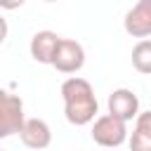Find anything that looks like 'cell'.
Masks as SVG:
<instances>
[{"mask_svg":"<svg viewBox=\"0 0 151 151\" xmlns=\"http://www.w3.org/2000/svg\"><path fill=\"white\" fill-rule=\"evenodd\" d=\"M61 99H64V116L71 125L83 127L90 125L99 113V101L90 80L80 76H71L61 83Z\"/></svg>","mask_w":151,"mask_h":151,"instance_id":"cell-1","label":"cell"},{"mask_svg":"<svg viewBox=\"0 0 151 151\" xmlns=\"http://www.w3.org/2000/svg\"><path fill=\"white\" fill-rule=\"evenodd\" d=\"M92 139L94 144H99L101 149H118L120 144L127 142V123L104 113V116H97L92 120Z\"/></svg>","mask_w":151,"mask_h":151,"instance_id":"cell-2","label":"cell"},{"mask_svg":"<svg viewBox=\"0 0 151 151\" xmlns=\"http://www.w3.org/2000/svg\"><path fill=\"white\" fill-rule=\"evenodd\" d=\"M24 101L19 94H12L7 90H0V139L19 134L24 125Z\"/></svg>","mask_w":151,"mask_h":151,"instance_id":"cell-3","label":"cell"},{"mask_svg":"<svg viewBox=\"0 0 151 151\" xmlns=\"http://www.w3.org/2000/svg\"><path fill=\"white\" fill-rule=\"evenodd\" d=\"M59 73H78L83 66H85V50L78 40H71V38H59V45L54 50V57H52V64Z\"/></svg>","mask_w":151,"mask_h":151,"instance_id":"cell-4","label":"cell"},{"mask_svg":"<svg viewBox=\"0 0 151 151\" xmlns=\"http://www.w3.org/2000/svg\"><path fill=\"white\" fill-rule=\"evenodd\" d=\"M123 26H125L127 35L149 40V35H151V0H139L137 5H132L123 19Z\"/></svg>","mask_w":151,"mask_h":151,"instance_id":"cell-5","label":"cell"},{"mask_svg":"<svg viewBox=\"0 0 151 151\" xmlns=\"http://www.w3.org/2000/svg\"><path fill=\"white\" fill-rule=\"evenodd\" d=\"M106 106H109V116H113L123 123H130L139 113V97L127 87H118L109 94Z\"/></svg>","mask_w":151,"mask_h":151,"instance_id":"cell-6","label":"cell"},{"mask_svg":"<svg viewBox=\"0 0 151 151\" xmlns=\"http://www.w3.org/2000/svg\"><path fill=\"white\" fill-rule=\"evenodd\" d=\"M19 139L26 149L31 151H42L52 144V127L42 120V118H26L21 130H19Z\"/></svg>","mask_w":151,"mask_h":151,"instance_id":"cell-7","label":"cell"},{"mask_svg":"<svg viewBox=\"0 0 151 151\" xmlns=\"http://www.w3.org/2000/svg\"><path fill=\"white\" fill-rule=\"evenodd\" d=\"M57 45H59V35L54 31H38L28 42V52L38 64H52Z\"/></svg>","mask_w":151,"mask_h":151,"instance_id":"cell-8","label":"cell"},{"mask_svg":"<svg viewBox=\"0 0 151 151\" xmlns=\"http://www.w3.org/2000/svg\"><path fill=\"white\" fill-rule=\"evenodd\" d=\"M130 151H151V111H139L132 120Z\"/></svg>","mask_w":151,"mask_h":151,"instance_id":"cell-9","label":"cell"},{"mask_svg":"<svg viewBox=\"0 0 151 151\" xmlns=\"http://www.w3.org/2000/svg\"><path fill=\"white\" fill-rule=\"evenodd\" d=\"M132 66L142 76L151 73V40H139L132 47Z\"/></svg>","mask_w":151,"mask_h":151,"instance_id":"cell-10","label":"cell"},{"mask_svg":"<svg viewBox=\"0 0 151 151\" xmlns=\"http://www.w3.org/2000/svg\"><path fill=\"white\" fill-rule=\"evenodd\" d=\"M7 33H9V26H7V19L0 14V45L7 40Z\"/></svg>","mask_w":151,"mask_h":151,"instance_id":"cell-11","label":"cell"},{"mask_svg":"<svg viewBox=\"0 0 151 151\" xmlns=\"http://www.w3.org/2000/svg\"><path fill=\"white\" fill-rule=\"evenodd\" d=\"M0 151H2V149H0Z\"/></svg>","mask_w":151,"mask_h":151,"instance_id":"cell-12","label":"cell"}]
</instances>
